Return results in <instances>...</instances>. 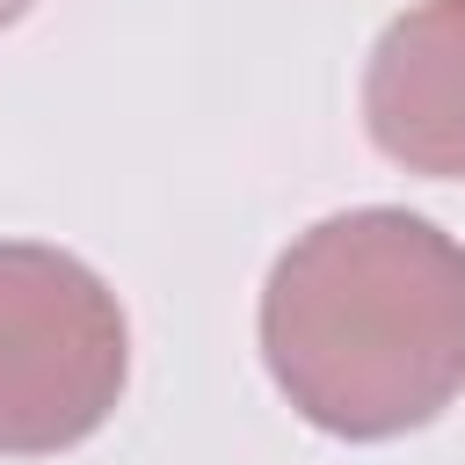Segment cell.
Returning a JSON list of instances; mask_svg holds the SVG:
<instances>
[{
	"label": "cell",
	"instance_id": "277c9868",
	"mask_svg": "<svg viewBox=\"0 0 465 465\" xmlns=\"http://www.w3.org/2000/svg\"><path fill=\"white\" fill-rule=\"evenodd\" d=\"M29 7H36V0H0V29H7V22H22Z\"/></svg>",
	"mask_w": 465,
	"mask_h": 465
},
{
	"label": "cell",
	"instance_id": "7a4b0ae2",
	"mask_svg": "<svg viewBox=\"0 0 465 465\" xmlns=\"http://www.w3.org/2000/svg\"><path fill=\"white\" fill-rule=\"evenodd\" d=\"M131 378L116 291L65 247L0 240V458L87 443Z\"/></svg>",
	"mask_w": 465,
	"mask_h": 465
},
{
	"label": "cell",
	"instance_id": "6da1fadb",
	"mask_svg": "<svg viewBox=\"0 0 465 465\" xmlns=\"http://www.w3.org/2000/svg\"><path fill=\"white\" fill-rule=\"evenodd\" d=\"M262 363L341 443L429 429L465 392V247L400 203L320 218L262 283Z\"/></svg>",
	"mask_w": 465,
	"mask_h": 465
},
{
	"label": "cell",
	"instance_id": "3957f363",
	"mask_svg": "<svg viewBox=\"0 0 465 465\" xmlns=\"http://www.w3.org/2000/svg\"><path fill=\"white\" fill-rule=\"evenodd\" d=\"M371 145L429 182H465V0H414L363 65Z\"/></svg>",
	"mask_w": 465,
	"mask_h": 465
}]
</instances>
